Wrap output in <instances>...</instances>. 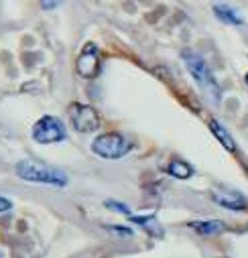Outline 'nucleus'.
<instances>
[{"mask_svg":"<svg viewBox=\"0 0 248 258\" xmlns=\"http://www.w3.org/2000/svg\"><path fill=\"white\" fill-rule=\"evenodd\" d=\"M181 57H183V63H185V68H188V72H190L192 78L196 80V84L202 88V92H204L214 104H218V102H220V96H222V90H220V86H218V82H216V78H214L210 66L204 61V57H200V55L194 53V51H183Z\"/></svg>","mask_w":248,"mask_h":258,"instance_id":"f257e3e1","label":"nucleus"},{"mask_svg":"<svg viewBox=\"0 0 248 258\" xmlns=\"http://www.w3.org/2000/svg\"><path fill=\"white\" fill-rule=\"evenodd\" d=\"M17 175L25 181L31 183H45V185H55V187H66L68 185V175L55 167H49L45 163L37 161H21L17 165Z\"/></svg>","mask_w":248,"mask_h":258,"instance_id":"f03ea898","label":"nucleus"},{"mask_svg":"<svg viewBox=\"0 0 248 258\" xmlns=\"http://www.w3.org/2000/svg\"><path fill=\"white\" fill-rule=\"evenodd\" d=\"M92 151L102 159L114 161V159H122L124 155H127L131 151V145L118 133H106V135H100L92 143Z\"/></svg>","mask_w":248,"mask_h":258,"instance_id":"7ed1b4c3","label":"nucleus"},{"mask_svg":"<svg viewBox=\"0 0 248 258\" xmlns=\"http://www.w3.org/2000/svg\"><path fill=\"white\" fill-rule=\"evenodd\" d=\"M66 137H68V133H66L64 122H61L59 118H55V116H43L33 126V139L39 145L61 143V141H66Z\"/></svg>","mask_w":248,"mask_h":258,"instance_id":"20e7f679","label":"nucleus"},{"mask_svg":"<svg viewBox=\"0 0 248 258\" xmlns=\"http://www.w3.org/2000/svg\"><path fill=\"white\" fill-rule=\"evenodd\" d=\"M70 118L78 133H94L100 128V116L88 104H74L70 108Z\"/></svg>","mask_w":248,"mask_h":258,"instance_id":"39448f33","label":"nucleus"},{"mask_svg":"<svg viewBox=\"0 0 248 258\" xmlns=\"http://www.w3.org/2000/svg\"><path fill=\"white\" fill-rule=\"evenodd\" d=\"M98 49L96 45H86V49L82 51V55L78 57V63H76V68H78V74L82 78H94L98 74Z\"/></svg>","mask_w":248,"mask_h":258,"instance_id":"423d86ee","label":"nucleus"},{"mask_svg":"<svg viewBox=\"0 0 248 258\" xmlns=\"http://www.w3.org/2000/svg\"><path fill=\"white\" fill-rule=\"evenodd\" d=\"M210 198L220 208H226V210H232V212H242L248 206L246 198H242L240 193H236V191H212Z\"/></svg>","mask_w":248,"mask_h":258,"instance_id":"0eeeda50","label":"nucleus"},{"mask_svg":"<svg viewBox=\"0 0 248 258\" xmlns=\"http://www.w3.org/2000/svg\"><path fill=\"white\" fill-rule=\"evenodd\" d=\"M190 228L200 236H216L224 232V224L220 220H198V222H192Z\"/></svg>","mask_w":248,"mask_h":258,"instance_id":"6e6552de","label":"nucleus"},{"mask_svg":"<svg viewBox=\"0 0 248 258\" xmlns=\"http://www.w3.org/2000/svg\"><path fill=\"white\" fill-rule=\"evenodd\" d=\"M210 131H212V135L222 143V147H224L226 151H230V153H234V151H236V143H234L232 135L226 131V128H224L218 120H210Z\"/></svg>","mask_w":248,"mask_h":258,"instance_id":"1a4fd4ad","label":"nucleus"},{"mask_svg":"<svg viewBox=\"0 0 248 258\" xmlns=\"http://www.w3.org/2000/svg\"><path fill=\"white\" fill-rule=\"evenodd\" d=\"M214 13L220 21H224L228 25H244V19L240 17V13L236 9H232L230 5H214Z\"/></svg>","mask_w":248,"mask_h":258,"instance_id":"9d476101","label":"nucleus"},{"mask_svg":"<svg viewBox=\"0 0 248 258\" xmlns=\"http://www.w3.org/2000/svg\"><path fill=\"white\" fill-rule=\"evenodd\" d=\"M169 173L177 179H190L194 175V169L185 163V161H171L169 165Z\"/></svg>","mask_w":248,"mask_h":258,"instance_id":"9b49d317","label":"nucleus"},{"mask_svg":"<svg viewBox=\"0 0 248 258\" xmlns=\"http://www.w3.org/2000/svg\"><path fill=\"white\" fill-rule=\"evenodd\" d=\"M106 208H110V210H114V212H118V214H127V216H131L129 206H124V204H120V202H114V200H108V202H106Z\"/></svg>","mask_w":248,"mask_h":258,"instance_id":"f8f14e48","label":"nucleus"},{"mask_svg":"<svg viewBox=\"0 0 248 258\" xmlns=\"http://www.w3.org/2000/svg\"><path fill=\"white\" fill-rule=\"evenodd\" d=\"M106 230H108V232H114V234H118V236H122V238L133 236V230H131V228H124V226H106Z\"/></svg>","mask_w":248,"mask_h":258,"instance_id":"ddd939ff","label":"nucleus"},{"mask_svg":"<svg viewBox=\"0 0 248 258\" xmlns=\"http://www.w3.org/2000/svg\"><path fill=\"white\" fill-rule=\"evenodd\" d=\"M59 3H61V0H41V7H43L45 11H51V9H55Z\"/></svg>","mask_w":248,"mask_h":258,"instance_id":"4468645a","label":"nucleus"},{"mask_svg":"<svg viewBox=\"0 0 248 258\" xmlns=\"http://www.w3.org/2000/svg\"><path fill=\"white\" fill-rule=\"evenodd\" d=\"M11 208H13L11 200H7V198H0V214H3V212H9Z\"/></svg>","mask_w":248,"mask_h":258,"instance_id":"2eb2a0df","label":"nucleus"},{"mask_svg":"<svg viewBox=\"0 0 248 258\" xmlns=\"http://www.w3.org/2000/svg\"><path fill=\"white\" fill-rule=\"evenodd\" d=\"M246 86H248V74H246Z\"/></svg>","mask_w":248,"mask_h":258,"instance_id":"dca6fc26","label":"nucleus"}]
</instances>
